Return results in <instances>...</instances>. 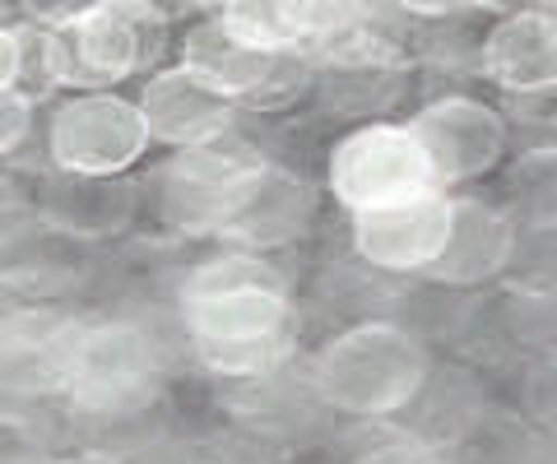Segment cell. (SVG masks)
Instances as JSON below:
<instances>
[{"label":"cell","mask_w":557,"mask_h":464,"mask_svg":"<svg viewBox=\"0 0 557 464\" xmlns=\"http://www.w3.org/2000/svg\"><path fill=\"white\" fill-rule=\"evenodd\" d=\"M520 223L507 204H487L474 196H460L450 204V237L437 265L428 269V279L450 284V288H474L497 279L502 269L516 261Z\"/></svg>","instance_id":"cell-10"},{"label":"cell","mask_w":557,"mask_h":464,"mask_svg":"<svg viewBox=\"0 0 557 464\" xmlns=\"http://www.w3.org/2000/svg\"><path fill=\"white\" fill-rule=\"evenodd\" d=\"M182 65L196 71L200 79H209L214 89L223 93H251L260 89L270 75H274V51H260V47H247L237 33L214 20V24H200L190 28V38L182 47Z\"/></svg>","instance_id":"cell-14"},{"label":"cell","mask_w":557,"mask_h":464,"mask_svg":"<svg viewBox=\"0 0 557 464\" xmlns=\"http://www.w3.org/2000/svg\"><path fill=\"white\" fill-rule=\"evenodd\" d=\"M57 464H126L116 455H70V460H57Z\"/></svg>","instance_id":"cell-24"},{"label":"cell","mask_w":557,"mask_h":464,"mask_svg":"<svg viewBox=\"0 0 557 464\" xmlns=\"http://www.w3.org/2000/svg\"><path fill=\"white\" fill-rule=\"evenodd\" d=\"M20 65H24V51H20V38L14 33L0 28V93L14 84V75H20Z\"/></svg>","instance_id":"cell-22"},{"label":"cell","mask_w":557,"mask_h":464,"mask_svg":"<svg viewBox=\"0 0 557 464\" xmlns=\"http://www.w3.org/2000/svg\"><path fill=\"white\" fill-rule=\"evenodd\" d=\"M223 24L247 47H260V51H284L293 47L302 33V0H223Z\"/></svg>","instance_id":"cell-17"},{"label":"cell","mask_w":557,"mask_h":464,"mask_svg":"<svg viewBox=\"0 0 557 464\" xmlns=\"http://www.w3.org/2000/svg\"><path fill=\"white\" fill-rule=\"evenodd\" d=\"M399 5L413 10V14H450L460 5H474V0H399Z\"/></svg>","instance_id":"cell-23"},{"label":"cell","mask_w":557,"mask_h":464,"mask_svg":"<svg viewBox=\"0 0 557 464\" xmlns=\"http://www.w3.org/2000/svg\"><path fill=\"white\" fill-rule=\"evenodd\" d=\"M163 14L149 0H102L47 42V71L65 84L126 79L159 57Z\"/></svg>","instance_id":"cell-4"},{"label":"cell","mask_w":557,"mask_h":464,"mask_svg":"<svg viewBox=\"0 0 557 464\" xmlns=\"http://www.w3.org/2000/svg\"><path fill=\"white\" fill-rule=\"evenodd\" d=\"M428 349L395 321H362L335 335L311 363L317 394L354 418H386L428 386Z\"/></svg>","instance_id":"cell-2"},{"label":"cell","mask_w":557,"mask_h":464,"mask_svg":"<svg viewBox=\"0 0 557 464\" xmlns=\"http://www.w3.org/2000/svg\"><path fill=\"white\" fill-rule=\"evenodd\" d=\"M507 210L525 228L557 233V145L520 153V163L507 177Z\"/></svg>","instance_id":"cell-16"},{"label":"cell","mask_w":557,"mask_h":464,"mask_svg":"<svg viewBox=\"0 0 557 464\" xmlns=\"http://www.w3.org/2000/svg\"><path fill=\"white\" fill-rule=\"evenodd\" d=\"M159 381H163V353L153 335L139 321L112 316V321H89L75 330L61 394L79 414L121 418L145 409Z\"/></svg>","instance_id":"cell-3"},{"label":"cell","mask_w":557,"mask_h":464,"mask_svg":"<svg viewBox=\"0 0 557 464\" xmlns=\"http://www.w3.org/2000/svg\"><path fill=\"white\" fill-rule=\"evenodd\" d=\"M479 5H511V0H479Z\"/></svg>","instance_id":"cell-26"},{"label":"cell","mask_w":557,"mask_h":464,"mask_svg":"<svg viewBox=\"0 0 557 464\" xmlns=\"http://www.w3.org/2000/svg\"><path fill=\"white\" fill-rule=\"evenodd\" d=\"M539 14H544V20L557 28V0H539Z\"/></svg>","instance_id":"cell-25"},{"label":"cell","mask_w":557,"mask_h":464,"mask_svg":"<svg viewBox=\"0 0 557 464\" xmlns=\"http://www.w3.org/2000/svg\"><path fill=\"white\" fill-rule=\"evenodd\" d=\"M182 321L196 358L219 376H265L284 363L293 339V302L260 251L205 261L182 284Z\"/></svg>","instance_id":"cell-1"},{"label":"cell","mask_w":557,"mask_h":464,"mask_svg":"<svg viewBox=\"0 0 557 464\" xmlns=\"http://www.w3.org/2000/svg\"><path fill=\"white\" fill-rule=\"evenodd\" d=\"M483 71L511 93H544L557 84V28L539 10L507 14L483 47Z\"/></svg>","instance_id":"cell-12"},{"label":"cell","mask_w":557,"mask_h":464,"mask_svg":"<svg viewBox=\"0 0 557 464\" xmlns=\"http://www.w3.org/2000/svg\"><path fill=\"white\" fill-rule=\"evenodd\" d=\"M368 0H302V33L307 38H330V33H348Z\"/></svg>","instance_id":"cell-19"},{"label":"cell","mask_w":557,"mask_h":464,"mask_svg":"<svg viewBox=\"0 0 557 464\" xmlns=\"http://www.w3.org/2000/svg\"><path fill=\"white\" fill-rule=\"evenodd\" d=\"M450 204L442 191L381 204V210H358L354 214V247L372 269H395V274H428L437 265L450 237Z\"/></svg>","instance_id":"cell-8"},{"label":"cell","mask_w":557,"mask_h":464,"mask_svg":"<svg viewBox=\"0 0 557 464\" xmlns=\"http://www.w3.org/2000/svg\"><path fill=\"white\" fill-rule=\"evenodd\" d=\"M348 464H446V455L437 451L432 441L423 437H409V432H391L348 460Z\"/></svg>","instance_id":"cell-18"},{"label":"cell","mask_w":557,"mask_h":464,"mask_svg":"<svg viewBox=\"0 0 557 464\" xmlns=\"http://www.w3.org/2000/svg\"><path fill=\"white\" fill-rule=\"evenodd\" d=\"M79 325L57 316L0 321V381L14 390H61Z\"/></svg>","instance_id":"cell-13"},{"label":"cell","mask_w":557,"mask_h":464,"mask_svg":"<svg viewBox=\"0 0 557 464\" xmlns=\"http://www.w3.org/2000/svg\"><path fill=\"white\" fill-rule=\"evenodd\" d=\"M47 214L70 233H116L131 214V196L112 177H79V172H70V181L51 196Z\"/></svg>","instance_id":"cell-15"},{"label":"cell","mask_w":557,"mask_h":464,"mask_svg":"<svg viewBox=\"0 0 557 464\" xmlns=\"http://www.w3.org/2000/svg\"><path fill=\"white\" fill-rule=\"evenodd\" d=\"M311 214H317V196L298 172L242 159L228 177V191L219 200L214 237L233 242L237 251H274L298 242Z\"/></svg>","instance_id":"cell-6"},{"label":"cell","mask_w":557,"mask_h":464,"mask_svg":"<svg viewBox=\"0 0 557 464\" xmlns=\"http://www.w3.org/2000/svg\"><path fill=\"white\" fill-rule=\"evenodd\" d=\"M33 20H42V24H75L79 14H89L94 5H102V0H24Z\"/></svg>","instance_id":"cell-21"},{"label":"cell","mask_w":557,"mask_h":464,"mask_svg":"<svg viewBox=\"0 0 557 464\" xmlns=\"http://www.w3.org/2000/svg\"><path fill=\"white\" fill-rule=\"evenodd\" d=\"M149 140L153 135L145 112L112 93L70 98L51 116V153L65 172H79V177H116L145 153Z\"/></svg>","instance_id":"cell-7"},{"label":"cell","mask_w":557,"mask_h":464,"mask_svg":"<svg viewBox=\"0 0 557 464\" xmlns=\"http://www.w3.org/2000/svg\"><path fill=\"white\" fill-rule=\"evenodd\" d=\"M196 5H223V0H196Z\"/></svg>","instance_id":"cell-27"},{"label":"cell","mask_w":557,"mask_h":464,"mask_svg":"<svg viewBox=\"0 0 557 464\" xmlns=\"http://www.w3.org/2000/svg\"><path fill=\"white\" fill-rule=\"evenodd\" d=\"M330 191L348 210H381V204L418 200L442 191L437 172L413 126H362L344 135L330 153Z\"/></svg>","instance_id":"cell-5"},{"label":"cell","mask_w":557,"mask_h":464,"mask_svg":"<svg viewBox=\"0 0 557 464\" xmlns=\"http://www.w3.org/2000/svg\"><path fill=\"white\" fill-rule=\"evenodd\" d=\"M28 122H33V112H28V98L20 93H0V153H10L14 145L28 135Z\"/></svg>","instance_id":"cell-20"},{"label":"cell","mask_w":557,"mask_h":464,"mask_svg":"<svg viewBox=\"0 0 557 464\" xmlns=\"http://www.w3.org/2000/svg\"><path fill=\"white\" fill-rule=\"evenodd\" d=\"M228 93L214 89L209 79H200L196 71H168L159 79H149L145 98H139V112L149 122V135L163 145L177 149H205L214 145L223 130H228Z\"/></svg>","instance_id":"cell-11"},{"label":"cell","mask_w":557,"mask_h":464,"mask_svg":"<svg viewBox=\"0 0 557 464\" xmlns=\"http://www.w3.org/2000/svg\"><path fill=\"white\" fill-rule=\"evenodd\" d=\"M413 135L423 140L432 172L442 186L474 181L502 159L507 149V126L493 108L474 98H442L413 116Z\"/></svg>","instance_id":"cell-9"}]
</instances>
